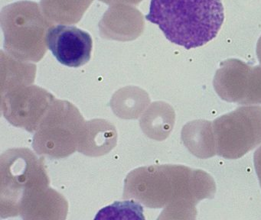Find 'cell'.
Returning <instances> with one entry per match:
<instances>
[{
	"mask_svg": "<svg viewBox=\"0 0 261 220\" xmlns=\"http://www.w3.org/2000/svg\"><path fill=\"white\" fill-rule=\"evenodd\" d=\"M146 19L169 41L187 50L215 38L224 22L221 0H151Z\"/></svg>",
	"mask_w": 261,
	"mask_h": 220,
	"instance_id": "1",
	"label": "cell"
},
{
	"mask_svg": "<svg viewBox=\"0 0 261 220\" xmlns=\"http://www.w3.org/2000/svg\"><path fill=\"white\" fill-rule=\"evenodd\" d=\"M38 6L35 3L21 2L4 8L1 15L6 48L16 58L36 62L44 56L46 33L53 25Z\"/></svg>",
	"mask_w": 261,
	"mask_h": 220,
	"instance_id": "2",
	"label": "cell"
},
{
	"mask_svg": "<svg viewBox=\"0 0 261 220\" xmlns=\"http://www.w3.org/2000/svg\"><path fill=\"white\" fill-rule=\"evenodd\" d=\"M46 44L58 61L67 67H79L91 59L92 38L75 26L51 25L46 33Z\"/></svg>",
	"mask_w": 261,
	"mask_h": 220,
	"instance_id": "3",
	"label": "cell"
}]
</instances>
